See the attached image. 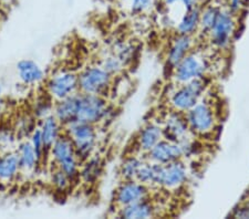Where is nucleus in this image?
<instances>
[{"label":"nucleus","mask_w":249,"mask_h":219,"mask_svg":"<svg viewBox=\"0 0 249 219\" xmlns=\"http://www.w3.org/2000/svg\"><path fill=\"white\" fill-rule=\"evenodd\" d=\"M48 154L53 166L63 170L73 183L79 179L81 161L78 157L70 137L64 133V131L57 141L51 145Z\"/></svg>","instance_id":"1"},{"label":"nucleus","mask_w":249,"mask_h":219,"mask_svg":"<svg viewBox=\"0 0 249 219\" xmlns=\"http://www.w3.org/2000/svg\"><path fill=\"white\" fill-rule=\"evenodd\" d=\"M64 133L70 137L81 162L96 153L99 145V133L96 125L75 121L64 126Z\"/></svg>","instance_id":"2"},{"label":"nucleus","mask_w":249,"mask_h":219,"mask_svg":"<svg viewBox=\"0 0 249 219\" xmlns=\"http://www.w3.org/2000/svg\"><path fill=\"white\" fill-rule=\"evenodd\" d=\"M112 107L106 97L79 92L77 121L99 125L112 115Z\"/></svg>","instance_id":"3"},{"label":"nucleus","mask_w":249,"mask_h":219,"mask_svg":"<svg viewBox=\"0 0 249 219\" xmlns=\"http://www.w3.org/2000/svg\"><path fill=\"white\" fill-rule=\"evenodd\" d=\"M79 92L106 97L110 92L113 77L100 65H92L78 73Z\"/></svg>","instance_id":"4"},{"label":"nucleus","mask_w":249,"mask_h":219,"mask_svg":"<svg viewBox=\"0 0 249 219\" xmlns=\"http://www.w3.org/2000/svg\"><path fill=\"white\" fill-rule=\"evenodd\" d=\"M206 89L207 82L205 78L192 80L184 84H178V89L170 97L172 109L180 113L187 112L203 99Z\"/></svg>","instance_id":"5"},{"label":"nucleus","mask_w":249,"mask_h":219,"mask_svg":"<svg viewBox=\"0 0 249 219\" xmlns=\"http://www.w3.org/2000/svg\"><path fill=\"white\" fill-rule=\"evenodd\" d=\"M184 115H185L188 129L193 134L198 135V136H206L208 134H212L213 131L216 129L217 118H216L215 111L210 103L204 101L203 99L197 104L184 113Z\"/></svg>","instance_id":"6"},{"label":"nucleus","mask_w":249,"mask_h":219,"mask_svg":"<svg viewBox=\"0 0 249 219\" xmlns=\"http://www.w3.org/2000/svg\"><path fill=\"white\" fill-rule=\"evenodd\" d=\"M46 92L54 102L79 92L78 73L66 69L55 71L47 79Z\"/></svg>","instance_id":"7"},{"label":"nucleus","mask_w":249,"mask_h":219,"mask_svg":"<svg viewBox=\"0 0 249 219\" xmlns=\"http://www.w3.org/2000/svg\"><path fill=\"white\" fill-rule=\"evenodd\" d=\"M208 65L203 54L191 51L178 65L173 67V80L178 84H184L192 80L205 78Z\"/></svg>","instance_id":"8"},{"label":"nucleus","mask_w":249,"mask_h":219,"mask_svg":"<svg viewBox=\"0 0 249 219\" xmlns=\"http://www.w3.org/2000/svg\"><path fill=\"white\" fill-rule=\"evenodd\" d=\"M235 29V16L228 13L226 9H222L217 19H216L214 26H213L210 34H208L212 45L219 50L228 49L231 46Z\"/></svg>","instance_id":"9"},{"label":"nucleus","mask_w":249,"mask_h":219,"mask_svg":"<svg viewBox=\"0 0 249 219\" xmlns=\"http://www.w3.org/2000/svg\"><path fill=\"white\" fill-rule=\"evenodd\" d=\"M187 179L188 170L182 159L168 164H160L158 187L167 190H175L185 185Z\"/></svg>","instance_id":"10"},{"label":"nucleus","mask_w":249,"mask_h":219,"mask_svg":"<svg viewBox=\"0 0 249 219\" xmlns=\"http://www.w3.org/2000/svg\"><path fill=\"white\" fill-rule=\"evenodd\" d=\"M150 197V190L146 185L136 179L123 181L114 192V202L119 207L134 204Z\"/></svg>","instance_id":"11"},{"label":"nucleus","mask_w":249,"mask_h":219,"mask_svg":"<svg viewBox=\"0 0 249 219\" xmlns=\"http://www.w3.org/2000/svg\"><path fill=\"white\" fill-rule=\"evenodd\" d=\"M146 156L147 161L150 162L158 163V164H168V163L184 158V154L182 146L178 142L163 138L146 154Z\"/></svg>","instance_id":"12"},{"label":"nucleus","mask_w":249,"mask_h":219,"mask_svg":"<svg viewBox=\"0 0 249 219\" xmlns=\"http://www.w3.org/2000/svg\"><path fill=\"white\" fill-rule=\"evenodd\" d=\"M162 127L164 138L170 139V141L179 142L183 138L190 136L191 134V131L188 129L187 122L185 119V115H184V113L178 112V111L174 110L166 114Z\"/></svg>","instance_id":"13"},{"label":"nucleus","mask_w":249,"mask_h":219,"mask_svg":"<svg viewBox=\"0 0 249 219\" xmlns=\"http://www.w3.org/2000/svg\"><path fill=\"white\" fill-rule=\"evenodd\" d=\"M18 78L25 85H36L46 78L45 70L32 59H21L16 65Z\"/></svg>","instance_id":"14"},{"label":"nucleus","mask_w":249,"mask_h":219,"mask_svg":"<svg viewBox=\"0 0 249 219\" xmlns=\"http://www.w3.org/2000/svg\"><path fill=\"white\" fill-rule=\"evenodd\" d=\"M194 47V38L190 34H178L173 39L170 48H168L166 61L172 69L182 61L186 55L191 52Z\"/></svg>","instance_id":"15"},{"label":"nucleus","mask_w":249,"mask_h":219,"mask_svg":"<svg viewBox=\"0 0 249 219\" xmlns=\"http://www.w3.org/2000/svg\"><path fill=\"white\" fill-rule=\"evenodd\" d=\"M78 103L79 92L54 102L53 115L58 118V121L61 123L63 127L77 121Z\"/></svg>","instance_id":"16"},{"label":"nucleus","mask_w":249,"mask_h":219,"mask_svg":"<svg viewBox=\"0 0 249 219\" xmlns=\"http://www.w3.org/2000/svg\"><path fill=\"white\" fill-rule=\"evenodd\" d=\"M21 174L18 155L16 151L0 154V184H11Z\"/></svg>","instance_id":"17"},{"label":"nucleus","mask_w":249,"mask_h":219,"mask_svg":"<svg viewBox=\"0 0 249 219\" xmlns=\"http://www.w3.org/2000/svg\"><path fill=\"white\" fill-rule=\"evenodd\" d=\"M16 153L18 155L21 174H34L39 168L41 159L38 156L34 147L29 141L22 139L16 147Z\"/></svg>","instance_id":"18"},{"label":"nucleus","mask_w":249,"mask_h":219,"mask_svg":"<svg viewBox=\"0 0 249 219\" xmlns=\"http://www.w3.org/2000/svg\"><path fill=\"white\" fill-rule=\"evenodd\" d=\"M164 138L163 127L158 123H147V124L140 131L136 138L138 149L140 152L147 154L159 142Z\"/></svg>","instance_id":"19"},{"label":"nucleus","mask_w":249,"mask_h":219,"mask_svg":"<svg viewBox=\"0 0 249 219\" xmlns=\"http://www.w3.org/2000/svg\"><path fill=\"white\" fill-rule=\"evenodd\" d=\"M118 216L125 219H146L156 216V207L150 199L136 202L134 204L120 207Z\"/></svg>","instance_id":"20"},{"label":"nucleus","mask_w":249,"mask_h":219,"mask_svg":"<svg viewBox=\"0 0 249 219\" xmlns=\"http://www.w3.org/2000/svg\"><path fill=\"white\" fill-rule=\"evenodd\" d=\"M103 172V161L100 155L93 154L89 158L81 162L79 172V179L87 185L96 183Z\"/></svg>","instance_id":"21"},{"label":"nucleus","mask_w":249,"mask_h":219,"mask_svg":"<svg viewBox=\"0 0 249 219\" xmlns=\"http://www.w3.org/2000/svg\"><path fill=\"white\" fill-rule=\"evenodd\" d=\"M38 129L42 135L43 142H45L48 151H49L51 145L57 141L64 131L63 125L58 121V118L53 114L40 119Z\"/></svg>","instance_id":"22"},{"label":"nucleus","mask_w":249,"mask_h":219,"mask_svg":"<svg viewBox=\"0 0 249 219\" xmlns=\"http://www.w3.org/2000/svg\"><path fill=\"white\" fill-rule=\"evenodd\" d=\"M200 10H202V8L199 5L185 10L182 18L179 19V21L175 26V29L178 34L193 35L196 31H198Z\"/></svg>","instance_id":"23"},{"label":"nucleus","mask_w":249,"mask_h":219,"mask_svg":"<svg viewBox=\"0 0 249 219\" xmlns=\"http://www.w3.org/2000/svg\"><path fill=\"white\" fill-rule=\"evenodd\" d=\"M144 159L136 155H131L123 159L121 166H120V176L123 181H132L136 179L141 166L144 164Z\"/></svg>","instance_id":"24"},{"label":"nucleus","mask_w":249,"mask_h":219,"mask_svg":"<svg viewBox=\"0 0 249 219\" xmlns=\"http://www.w3.org/2000/svg\"><path fill=\"white\" fill-rule=\"evenodd\" d=\"M220 10H222V8L215 5H208L206 7L202 8V10H200V16H199L198 31H200V33L204 34H210V31L213 28V26H214L216 19L218 17Z\"/></svg>","instance_id":"25"},{"label":"nucleus","mask_w":249,"mask_h":219,"mask_svg":"<svg viewBox=\"0 0 249 219\" xmlns=\"http://www.w3.org/2000/svg\"><path fill=\"white\" fill-rule=\"evenodd\" d=\"M49 183L55 192L66 193L71 188L73 181L63 170L53 166L49 173Z\"/></svg>","instance_id":"26"},{"label":"nucleus","mask_w":249,"mask_h":219,"mask_svg":"<svg viewBox=\"0 0 249 219\" xmlns=\"http://www.w3.org/2000/svg\"><path fill=\"white\" fill-rule=\"evenodd\" d=\"M112 52L118 55L120 60L124 63V66L127 67L131 65L135 58L136 53V47L134 43L127 42V41H118L113 45V50Z\"/></svg>","instance_id":"27"},{"label":"nucleus","mask_w":249,"mask_h":219,"mask_svg":"<svg viewBox=\"0 0 249 219\" xmlns=\"http://www.w3.org/2000/svg\"><path fill=\"white\" fill-rule=\"evenodd\" d=\"M53 100L48 94L45 95V97H40L36 100L34 106H32V115H34L35 118L40 121V119L53 114Z\"/></svg>","instance_id":"28"},{"label":"nucleus","mask_w":249,"mask_h":219,"mask_svg":"<svg viewBox=\"0 0 249 219\" xmlns=\"http://www.w3.org/2000/svg\"><path fill=\"white\" fill-rule=\"evenodd\" d=\"M100 66H101L103 69L113 78L121 75L124 69L126 67L121 60H120L118 55L114 54L113 52H110L106 55H103L101 59V62H100Z\"/></svg>","instance_id":"29"},{"label":"nucleus","mask_w":249,"mask_h":219,"mask_svg":"<svg viewBox=\"0 0 249 219\" xmlns=\"http://www.w3.org/2000/svg\"><path fill=\"white\" fill-rule=\"evenodd\" d=\"M35 121L36 118L34 115L32 117L25 115V117L20 118L19 121L17 122V126H16V132H17L16 135H17V137H22L21 139H26V137H29L30 134L36 129Z\"/></svg>","instance_id":"30"},{"label":"nucleus","mask_w":249,"mask_h":219,"mask_svg":"<svg viewBox=\"0 0 249 219\" xmlns=\"http://www.w3.org/2000/svg\"><path fill=\"white\" fill-rule=\"evenodd\" d=\"M17 135L8 129L0 130V154L15 150Z\"/></svg>","instance_id":"31"},{"label":"nucleus","mask_w":249,"mask_h":219,"mask_svg":"<svg viewBox=\"0 0 249 219\" xmlns=\"http://www.w3.org/2000/svg\"><path fill=\"white\" fill-rule=\"evenodd\" d=\"M29 142H30V144L32 145V147L35 149L36 152H37L40 159L42 161L43 157H45V155L48 154V150H47V147L45 145L42 135H41V133H40L38 127H36V129L34 130V132L30 134Z\"/></svg>","instance_id":"32"},{"label":"nucleus","mask_w":249,"mask_h":219,"mask_svg":"<svg viewBox=\"0 0 249 219\" xmlns=\"http://www.w3.org/2000/svg\"><path fill=\"white\" fill-rule=\"evenodd\" d=\"M154 0H126V8L132 15H141L153 6Z\"/></svg>","instance_id":"33"},{"label":"nucleus","mask_w":249,"mask_h":219,"mask_svg":"<svg viewBox=\"0 0 249 219\" xmlns=\"http://www.w3.org/2000/svg\"><path fill=\"white\" fill-rule=\"evenodd\" d=\"M163 3L166 7H175L178 5V7H183L184 10H188L193 7L198 6L199 0H163Z\"/></svg>","instance_id":"34"},{"label":"nucleus","mask_w":249,"mask_h":219,"mask_svg":"<svg viewBox=\"0 0 249 219\" xmlns=\"http://www.w3.org/2000/svg\"><path fill=\"white\" fill-rule=\"evenodd\" d=\"M245 5V0H226V10L232 16L240 13Z\"/></svg>","instance_id":"35"},{"label":"nucleus","mask_w":249,"mask_h":219,"mask_svg":"<svg viewBox=\"0 0 249 219\" xmlns=\"http://www.w3.org/2000/svg\"><path fill=\"white\" fill-rule=\"evenodd\" d=\"M231 216L235 218H249V206L245 205L238 207L232 212Z\"/></svg>","instance_id":"36"},{"label":"nucleus","mask_w":249,"mask_h":219,"mask_svg":"<svg viewBox=\"0 0 249 219\" xmlns=\"http://www.w3.org/2000/svg\"><path fill=\"white\" fill-rule=\"evenodd\" d=\"M2 84H1V82H0V97H1V94H2Z\"/></svg>","instance_id":"37"},{"label":"nucleus","mask_w":249,"mask_h":219,"mask_svg":"<svg viewBox=\"0 0 249 219\" xmlns=\"http://www.w3.org/2000/svg\"><path fill=\"white\" fill-rule=\"evenodd\" d=\"M248 206H249V205H248Z\"/></svg>","instance_id":"38"}]
</instances>
